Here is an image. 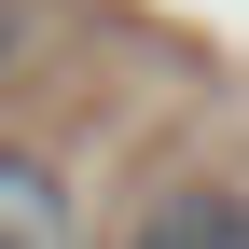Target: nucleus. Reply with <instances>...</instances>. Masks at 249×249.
I'll return each instance as SVG.
<instances>
[{
    "label": "nucleus",
    "instance_id": "obj_1",
    "mask_svg": "<svg viewBox=\"0 0 249 249\" xmlns=\"http://www.w3.org/2000/svg\"><path fill=\"white\" fill-rule=\"evenodd\" d=\"M124 249H249V194H235V180H180V194L139 208Z\"/></svg>",
    "mask_w": 249,
    "mask_h": 249
},
{
    "label": "nucleus",
    "instance_id": "obj_2",
    "mask_svg": "<svg viewBox=\"0 0 249 249\" xmlns=\"http://www.w3.org/2000/svg\"><path fill=\"white\" fill-rule=\"evenodd\" d=\"M0 249H70V194H55L42 152L0 139Z\"/></svg>",
    "mask_w": 249,
    "mask_h": 249
},
{
    "label": "nucleus",
    "instance_id": "obj_3",
    "mask_svg": "<svg viewBox=\"0 0 249 249\" xmlns=\"http://www.w3.org/2000/svg\"><path fill=\"white\" fill-rule=\"evenodd\" d=\"M14 42H28V0H0V70H14Z\"/></svg>",
    "mask_w": 249,
    "mask_h": 249
}]
</instances>
